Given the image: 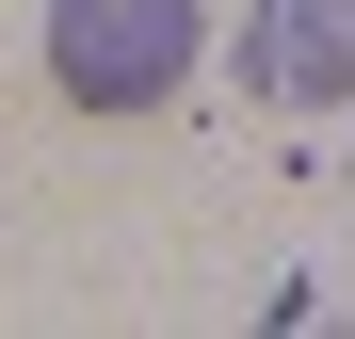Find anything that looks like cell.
Wrapping results in <instances>:
<instances>
[{
  "mask_svg": "<svg viewBox=\"0 0 355 339\" xmlns=\"http://www.w3.org/2000/svg\"><path fill=\"white\" fill-rule=\"evenodd\" d=\"M194 49H210V17L194 0H49V97L65 113H162L178 81H194Z\"/></svg>",
  "mask_w": 355,
  "mask_h": 339,
  "instance_id": "obj_1",
  "label": "cell"
},
{
  "mask_svg": "<svg viewBox=\"0 0 355 339\" xmlns=\"http://www.w3.org/2000/svg\"><path fill=\"white\" fill-rule=\"evenodd\" d=\"M243 81H259L275 113L355 97V0H259V17H243Z\"/></svg>",
  "mask_w": 355,
  "mask_h": 339,
  "instance_id": "obj_2",
  "label": "cell"
}]
</instances>
